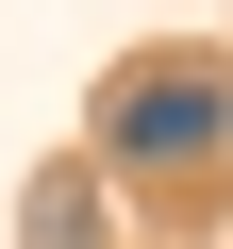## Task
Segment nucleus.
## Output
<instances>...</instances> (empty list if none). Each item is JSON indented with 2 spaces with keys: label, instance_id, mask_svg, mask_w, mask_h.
<instances>
[{
  "label": "nucleus",
  "instance_id": "obj_1",
  "mask_svg": "<svg viewBox=\"0 0 233 249\" xmlns=\"http://www.w3.org/2000/svg\"><path fill=\"white\" fill-rule=\"evenodd\" d=\"M100 150H116V166H200V150H233V67H216V50L116 67V83H100Z\"/></svg>",
  "mask_w": 233,
  "mask_h": 249
},
{
  "label": "nucleus",
  "instance_id": "obj_2",
  "mask_svg": "<svg viewBox=\"0 0 233 249\" xmlns=\"http://www.w3.org/2000/svg\"><path fill=\"white\" fill-rule=\"evenodd\" d=\"M17 249H116V199H100V166H34V199H17Z\"/></svg>",
  "mask_w": 233,
  "mask_h": 249
}]
</instances>
